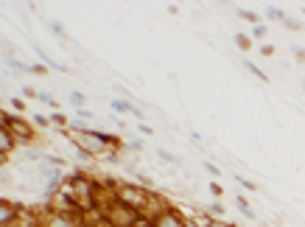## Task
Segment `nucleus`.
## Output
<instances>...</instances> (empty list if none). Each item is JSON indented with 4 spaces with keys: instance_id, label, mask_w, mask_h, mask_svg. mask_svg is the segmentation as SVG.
<instances>
[{
    "instance_id": "f257e3e1",
    "label": "nucleus",
    "mask_w": 305,
    "mask_h": 227,
    "mask_svg": "<svg viewBox=\"0 0 305 227\" xmlns=\"http://www.w3.org/2000/svg\"><path fill=\"white\" fill-rule=\"evenodd\" d=\"M73 146L81 152H87L90 157H101V154H107V149L112 146V149H121L118 146V138L112 135H104V132H95V129H87V132H73Z\"/></svg>"
},
{
    "instance_id": "f03ea898",
    "label": "nucleus",
    "mask_w": 305,
    "mask_h": 227,
    "mask_svg": "<svg viewBox=\"0 0 305 227\" xmlns=\"http://www.w3.org/2000/svg\"><path fill=\"white\" fill-rule=\"evenodd\" d=\"M101 216H104V224H109V227H135L143 213L135 210V208H129L121 199H115V202H109V205L101 210Z\"/></svg>"
},
{
    "instance_id": "7ed1b4c3",
    "label": "nucleus",
    "mask_w": 305,
    "mask_h": 227,
    "mask_svg": "<svg viewBox=\"0 0 305 227\" xmlns=\"http://www.w3.org/2000/svg\"><path fill=\"white\" fill-rule=\"evenodd\" d=\"M115 196L121 199V202H126L129 208H135V210L146 213V208H149L151 196L154 194L146 191L143 185H132V182H118V188H115Z\"/></svg>"
},
{
    "instance_id": "20e7f679",
    "label": "nucleus",
    "mask_w": 305,
    "mask_h": 227,
    "mask_svg": "<svg viewBox=\"0 0 305 227\" xmlns=\"http://www.w3.org/2000/svg\"><path fill=\"white\" fill-rule=\"evenodd\" d=\"M84 222V210H53L48 213V219H45V227H81Z\"/></svg>"
},
{
    "instance_id": "39448f33",
    "label": "nucleus",
    "mask_w": 305,
    "mask_h": 227,
    "mask_svg": "<svg viewBox=\"0 0 305 227\" xmlns=\"http://www.w3.org/2000/svg\"><path fill=\"white\" fill-rule=\"evenodd\" d=\"M0 124H3V126L17 138V140H34V129H31V124H25L22 118H17V115L3 112V115H0Z\"/></svg>"
},
{
    "instance_id": "423d86ee",
    "label": "nucleus",
    "mask_w": 305,
    "mask_h": 227,
    "mask_svg": "<svg viewBox=\"0 0 305 227\" xmlns=\"http://www.w3.org/2000/svg\"><path fill=\"white\" fill-rule=\"evenodd\" d=\"M151 222H154L157 227H188V222H185L182 216H179V213L174 210V208H168V205H165L163 210L157 213V216H154Z\"/></svg>"
},
{
    "instance_id": "0eeeda50",
    "label": "nucleus",
    "mask_w": 305,
    "mask_h": 227,
    "mask_svg": "<svg viewBox=\"0 0 305 227\" xmlns=\"http://www.w3.org/2000/svg\"><path fill=\"white\" fill-rule=\"evenodd\" d=\"M17 222V205H11L8 199L0 202V227H11Z\"/></svg>"
},
{
    "instance_id": "6e6552de",
    "label": "nucleus",
    "mask_w": 305,
    "mask_h": 227,
    "mask_svg": "<svg viewBox=\"0 0 305 227\" xmlns=\"http://www.w3.org/2000/svg\"><path fill=\"white\" fill-rule=\"evenodd\" d=\"M109 106H112L115 112H129V115H135V118H143V112L129 98H112V101H109Z\"/></svg>"
},
{
    "instance_id": "1a4fd4ad",
    "label": "nucleus",
    "mask_w": 305,
    "mask_h": 227,
    "mask_svg": "<svg viewBox=\"0 0 305 227\" xmlns=\"http://www.w3.org/2000/svg\"><path fill=\"white\" fill-rule=\"evenodd\" d=\"M14 140H17V138L11 135L6 126H0V157H3V160L8 157V152L14 149Z\"/></svg>"
},
{
    "instance_id": "9d476101",
    "label": "nucleus",
    "mask_w": 305,
    "mask_h": 227,
    "mask_svg": "<svg viewBox=\"0 0 305 227\" xmlns=\"http://www.w3.org/2000/svg\"><path fill=\"white\" fill-rule=\"evenodd\" d=\"M31 48H34V50H36V56L42 59V62H45V64H48V68H53V70H62V73H67V68H64V64H59V62H53V59H50V56H48V50H45V48H42V45H36V42H34V45H31Z\"/></svg>"
},
{
    "instance_id": "9b49d317",
    "label": "nucleus",
    "mask_w": 305,
    "mask_h": 227,
    "mask_svg": "<svg viewBox=\"0 0 305 227\" xmlns=\"http://www.w3.org/2000/svg\"><path fill=\"white\" fill-rule=\"evenodd\" d=\"M263 17H266V20H280V22H286V12L283 8H277V6H266V12H263Z\"/></svg>"
},
{
    "instance_id": "f8f14e48",
    "label": "nucleus",
    "mask_w": 305,
    "mask_h": 227,
    "mask_svg": "<svg viewBox=\"0 0 305 227\" xmlns=\"http://www.w3.org/2000/svg\"><path fill=\"white\" fill-rule=\"evenodd\" d=\"M244 68H247V73H252V76L255 78H261V82H269V76H266V73L261 70V68H255V62H249V59H244Z\"/></svg>"
},
{
    "instance_id": "ddd939ff",
    "label": "nucleus",
    "mask_w": 305,
    "mask_h": 227,
    "mask_svg": "<svg viewBox=\"0 0 305 227\" xmlns=\"http://www.w3.org/2000/svg\"><path fill=\"white\" fill-rule=\"evenodd\" d=\"M235 205H238V210H241L244 216H247V219H255V210H252V208H249V202H247V199L241 196V194H238V196H235Z\"/></svg>"
},
{
    "instance_id": "4468645a",
    "label": "nucleus",
    "mask_w": 305,
    "mask_h": 227,
    "mask_svg": "<svg viewBox=\"0 0 305 227\" xmlns=\"http://www.w3.org/2000/svg\"><path fill=\"white\" fill-rule=\"evenodd\" d=\"M235 14L244 17V20H249L252 26H261V14H258V12H249V8H235Z\"/></svg>"
},
{
    "instance_id": "2eb2a0df",
    "label": "nucleus",
    "mask_w": 305,
    "mask_h": 227,
    "mask_svg": "<svg viewBox=\"0 0 305 227\" xmlns=\"http://www.w3.org/2000/svg\"><path fill=\"white\" fill-rule=\"evenodd\" d=\"M157 157H160L163 163H171V166H182V160H179L177 154H171V152H165V149H157Z\"/></svg>"
},
{
    "instance_id": "dca6fc26",
    "label": "nucleus",
    "mask_w": 305,
    "mask_h": 227,
    "mask_svg": "<svg viewBox=\"0 0 305 227\" xmlns=\"http://www.w3.org/2000/svg\"><path fill=\"white\" fill-rule=\"evenodd\" d=\"M235 45L241 50H249L252 48V36H247V34H235Z\"/></svg>"
},
{
    "instance_id": "f3484780",
    "label": "nucleus",
    "mask_w": 305,
    "mask_h": 227,
    "mask_svg": "<svg viewBox=\"0 0 305 227\" xmlns=\"http://www.w3.org/2000/svg\"><path fill=\"white\" fill-rule=\"evenodd\" d=\"M84 101H87L84 92H78V90L70 92V104H73V106H78V110H81V106H84Z\"/></svg>"
},
{
    "instance_id": "a211bd4d",
    "label": "nucleus",
    "mask_w": 305,
    "mask_h": 227,
    "mask_svg": "<svg viewBox=\"0 0 305 227\" xmlns=\"http://www.w3.org/2000/svg\"><path fill=\"white\" fill-rule=\"evenodd\" d=\"M50 124H56V126H70V121H67L62 112H53V115H50Z\"/></svg>"
},
{
    "instance_id": "6ab92c4d",
    "label": "nucleus",
    "mask_w": 305,
    "mask_h": 227,
    "mask_svg": "<svg viewBox=\"0 0 305 227\" xmlns=\"http://www.w3.org/2000/svg\"><path fill=\"white\" fill-rule=\"evenodd\" d=\"M283 26H286L289 31H303V28H305V26H303L300 20H291V17H286V22H283Z\"/></svg>"
},
{
    "instance_id": "aec40b11",
    "label": "nucleus",
    "mask_w": 305,
    "mask_h": 227,
    "mask_svg": "<svg viewBox=\"0 0 305 227\" xmlns=\"http://www.w3.org/2000/svg\"><path fill=\"white\" fill-rule=\"evenodd\" d=\"M39 101H42V104H48V106H53V110H56V106H59V101L53 98L50 92H39Z\"/></svg>"
},
{
    "instance_id": "412c9836",
    "label": "nucleus",
    "mask_w": 305,
    "mask_h": 227,
    "mask_svg": "<svg viewBox=\"0 0 305 227\" xmlns=\"http://www.w3.org/2000/svg\"><path fill=\"white\" fill-rule=\"evenodd\" d=\"M291 56L297 59V62L305 64V48H300V45H291Z\"/></svg>"
},
{
    "instance_id": "4be33fe9",
    "label": "nucleus",
    "mask_w": 305,
    "mask_h": 227,
    "mask_svg": "<svg viewBox=\"0 0 305 227\" xmlns=\"http://www.w3.org/2000/svg\"><path fill=\"white\" fill-rule=\"evenodd\" d=\"M266 34H269V28H266L263 22H261V26H255V28H252V40H263V36H266Z\"/></svg>"
},
{
    "instance_id": "5701e85b",
    "label": "nucleus",
    "mask_w": 305,
    "mask_h": 227,
    "mask_svg": "<svg viewBox=\"0 0 305 227\" xmlns=\"http://www.w3.org/2000/svg\"><path fill=\"white\" fill-rule=\"evenodd\" d=\"M202 227H235V224H230V222H221V219H207Z\"/></svg>"
},
{
    "instance_id": "b1692460",
    "label": "nucleus",
    "mask_w": 305,
    "mask_h": 227,
    "mask_svg": "<svg viewBox=\"0 0 305 227\" xmlns=\"http://www.w3.org/2000/svg\"><path fill=\"white\" fill-rule=\"evenodd\" d=\"M207 213H210V216H221V213H224V205H221V202H213V205L207 208Z\"/></svg>"
},
{
    "instance_id": "393cba45",
    "label": "nucleus",
    "mask_w": 305,
    "mask_h": 227,
    "mask_svg": "<svg viewBox=\"0 0 305 227\" xmlns=\"http://www.w3.org/2000/svg\"><path fill=\"white\" fill-rule=\"evenodd\" d=\"M235 180H238V182H241L244 188H247V191H258V185L252 182V180H247V177H235Z\"/></svg>"
},
{
    "instance_id": "a878e982",
    "label": "nucleus",
    "mask_w": 305,
    "mask_h": 227,
    "mask_svg": "<svg viewBox=\"0 0 305 227\" xmlns=\"http://www.w3.org/2000/svg\"><path fill=\"white\" fill-rule=\"evenodd\" d=\"M205 171L210 174V177H219V174H221V168H216V166L210 163V160H205Z\"/></svg>"
},
{
    "instance_id": "bb28decb",
    "label": "nucleus",
    "mask_w": 305,
    "mask_h": 227,
    "mask_svg": "<svg viewBox=\"0 0 305 227\" xmlns=\"http://www.w3.org/2000/svg\"><path fill=\"white\" fill-rule=\"evenodd\" d=\"M22 96H25V98H39V92H36L34 87H28V84H22Z\"/></svg>"
},
{
    "instance_id": "cd10ccee",
    "label": "nucleus",
    "mask_w": 305,
    "mask_h": 227,
    "mask_svg": "<svg viewBox=\"0 0 305 227\" xmlns=\"http://www.w3.org/2000/svg\"><path fill=\"white\" fill-rule=\"evenodd\" d=\"M135 227H157V224H154V222L149 219V216H140V222H137Z\"/></svg>"
},
{
    "instance_id": "c85d7f7f",
    "label": "nucleus",
    "mask_w": 305,
    "mask_h": 227,
    "mask_svg": "<svg viewBox=\"0 0 305 227\" xmlns=\"http://www.w3.org/2000/svg\"><path fill=\"white\" fill-rule=\"evenodd\" d=\"M34 124H36V126H48L50 118H45V115H34Z\"/></svg>"
},
{
    "instance_id": "c756f323",
    "label": "nucleus",
    "mask_w": 305,
    "mask_h": 227,
    "mask_svg": "<svg viewBox=\"0 0 305 227\" xmlns=\"http://www.w3.org/2000/svg\"><path fill=\"white\" fill-rule=\"evenodd\" d=\"M76 115H78V118H84V121H87V118H92V112H90V110H84V106L76 110Z\"/></svg>"
},
{
    "instance_id": "7c9ffc66",
    "label": "nucleus",
    "mask_w": 305,
    "mask_h": 227,
    "mask_svg": "<svg viewBox=\"0 0 305 227\" xmlns=\"http://www.w3.org/2000/svg\"><path fill=\"white\" fill-rule=\"evenodd\" d=\"M210 191H213V196H221V194H224V191H221V185H219V182H210Z\"/></svg>"
},
{
    "instance_id": "2f4dec72",
    "label": "nucleus",
    "mask_w": 305,
    "mask_h": 227,
    "mask_svg": "<svg viewBox=\"0 0 305 227\" xmlns=\"http://www.w3.org/2000/svg\"><path fill=\"white\" fill-rule=\"evenodd\" d=\"M129 149H132V152H140L143 149V140H132V143H129Z\"/></svg>"
},
{
    "instance_id": "473e14b6",
    "label": "nucleus",
    "mask_w": 305,
    "mask_h": 227,
    "mask_svg": "<svg viewBox=\"0 0 305 227\" xmlns=\"http://www.w3.org/2000/svg\"><path fill=\"white\" fill-rule=\"evenodd\" d=\"M11 106H14V110H22V106H25V101H22V98H11Z\"/></svg>"
},
{
    "instance_id": "72a5a7b5",
    "label": "nucleus",
    "mask_w": 305,
    "mask_h": 227,
    "mask_svg": "<svg viewBox=\"0 0 305 227\" xmlns=\"http://www.w3.org/2000/svg\"><path fill=\"white\" fill-rule=\"evenodd\" d=\"M261 54H263V56H272V54H275V48H272V45H263Z\"/></svg>"
},
{
    "instance_id": "f704fd0d",
    "label": "nucleus",
    "mask_w": 305,
    "mask_h": 227,
    "mask_svg": "<svg viewBox=\"0 0 305 227\" xmlns=\"http://www.w3.org/2000/svg\"><path fill=\"white\" fill-rule=\"evenodd\" d=\"M137 129H140V135H151V126H149V124H140Z\"/></svg>"
},
{
    "instance_id": "c9c22d12",
    "label": "nucleus",
    "mask_w": 305,
    "mask_h": 227,
    "mask_svg": "<svg viewBox=\"0 0 305 227\" xmlns=\"http://www.w3.org/2000/svg\"><path fill=\"white\" fill-rule=\"evenodd\" d=\"M303 90H305V82H303Z\"/></svg>"
},
{
    "instance_id": "e433bc0d",
    "label": "nucleus",
    "mask_w": 305,
    "mask_h": 227,
    "mask_svg": "<svg viewBox=\"0 0 305 227\" xmlns=\"http://www.w3.org/2000/svg\"><path fill=\"white\" fill-rule=\"evenodd\" d=\"M303 12H305V8H303Z\"/></svg>"
}]
</instances>
